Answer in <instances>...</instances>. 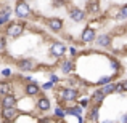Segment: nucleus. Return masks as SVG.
<instances>
[{"instance_id":"nucleus-18","label":"nucleus","mask_w":127,"mask_h":123,"mask_svg":"<svg viewBox=\"0 0 127 123\" xmlns=\"http://www.w3.org/2000/svg\"><path fill=\"white\" fill-rule=\"evenodd\" d=\"M10 83L8 82H0V96H5V94H10Z\"/></svg>"},{"instance_id":"nucleus-12","label":"nucleus","mask_w":127,"mask_h":123,"mask_svg":"<svg viewBox=\"0 0 127 123\" xmlns=\"http://www.w3.org/2000/svg\"><path fill=\"white\" fill-rule=\"evenodd\" d=\"M2 107H15L16 105V98L10 93V94H5V96H2Z\"/></svg>"},{"instance_id":"nucleus-1","label":"nucleus","mask_w":127,"mask_h":123,"mask_svg":"<svg viewBox=\"0 0 127 123\" xmlns=\"http://www.w3.org/2000/svg\"><path fill=\"white\" fill-rule=\"evenodd\" d=\"M23 32H24V24H21V22H10V24H6V29H5L6 37L18 38Z\"/></svg>"},{"instance_id":"nucleus-31","label":"nucleus","mask_w":127,"mask_h":123,"mask_svg":"<svg viewBox=\"0 0 127 123\" xmlns=\"http://www.w3.org/2000/svg\"><path fill=\"white\" fill-rule=\"evenodd\" d=\"M3 45H5V42H3V38H2V37H0V50H2V48H3Z\"/></svg>"},{"instance_id":"nucleus-32","label":"nucleus","mask_w":127,"mask_h":123,"mask_svg":"<svg viewBox=\"0 0 127 123\" xmlns=\"http://www.w3.org/2000/svg\"><path fill=\"white\" fill-rule=\"evenodd\" d=\"M122 86H124V91H127V80L122 82Z\"/></svg>"},{"instance_id":"nucleus-30","label":"nucleus","mask_w":127,"mask_h":123,"mask_svg":"<svg viewBox=\"0 0 127 123\" xmlns=\"http://www.w3.org/2000/svg\"><path fill=\"white\" fill-rule=\"evenodd\" d=\"M121 123H127V114H126V115H122V117H121Z\"/></svg>"},{"instance_id":"nucleus-29","label":"nucleus","mask_w":127,"mask_h":123,"mask_svg":"<svg viewBox=\"0 0 127 123\" xmlns=\"http://www.w3.org/2000/svg\"><path fill=\"white\" fill-rule=\"evenodd\" d=\"M111 67L114 69V70H118V69H119V62H118V61H113V62H111Z\"/></svg>"},{"instance_id":"nucleus-4","label":"nucleus","mask_w":127,"mask_h":123,"mask_svg":"<svg viewBox=\"0 0 127 123\" xmlns=\"http://www.w3.org/2000/svg\"><path fill=\"white\" fill-rule=\"evenodd\" d=\"M66 53V46L63 45L61 42H55L50 45V54L55 56V58H61V56H64Z\"/></svg>"},{"instance_id":"nucleus-25","label":"nucleus","mask_w":127,"mask_h":123,"mask_svg":"<svg viewBox=\"0 0 127 123\" xmlns=\"http://www.w3.org/2000/svg\"><path fill=\"white\" fill-rule=\"evenodd\" d=\"M89 104H90V98H84L81 101V107H87Z\"/></svg>"},{"instance_id":"nucleus-19","label":"nucleus","mask_w":127,"mask_h":123,"mask_svg":"<svg viewBox=\"0 0 127 123\" xmlns=\"http://www.w3.org/2000/svg\"><path fill=\"white\" fill-rule=\"evenodd\" d=\"M90 120L92 122H96V118H98V107L96 105H93V109H92V112H90Z\"/></svg>"},{"instance_id":"nucleus-14","label":"nucleus","mask_w":127,"mask_h":123,"mask_svg":"<svg viewBox=\"0 0 127 123\" xmlns=\"http://www.w3.org/2000/svg\"><path fill=\"white\" fill-rule=\"evenodd\" d=\"M37 109L40 112H47L50 109V101H48V98H45V96H42L40 99L37 101Z\"/></svg>"},{"instance_id":"nucleus-9","label":"nucleus","mask_w":127,"mask_h":123,"mask_svg":"<svg viewBox=\"0 0 127 123\" xmlns=\"http://www.w3.org/2000/svg\"><path fill=\"white\" fill-rule=\"evenodd\" d=\"M85 11H87V15H96V13H100V2L98 0H89Z\"/></svg>"},{"instance_id":"nucleus-24","label":"nucleus","mask_w":127,"mask_h":123,"mask_svg":"<svg viewBox=\"0 0 127 123\" xmlns=\"http://www.w3.org/2000/svg\"><path fill=\"white\" fill-rule=\"evenodd\" d=\"M53 85H55V83L47 82V83H43V85L40 86V89H43V91H47V89H52V88H53Z\"/></svg>"},{"instance_id":"nucleus-27","label":"nucleus","mask_w":127,"mask_h":123,"mask_svg":"<svg viewBox=\"0 0 127 123\" xmlns=\"http://www.w3.org/2000/svg\"><path fill=\"white\" fill-rule=\"evenodd\" d=\"M60 78H58V75H55V74H50V82L52 83H56Z\"/></svg>"},{"instance_id":"nucleus-10","label":"nucleus","mask_w":127,"mask_h":123,"mask_svg":"<svg viewBox=\"0 0 127 123\" xmlns=\"http://www.w3.org/2000/svg\"><path fill=\"white\" fill-rule=\"evenodd\" d=\"M82 42H85V43H92L93 40H95V37H96V32L93 31L92 27H87L84 29V32H82Z\"/></svg>"},{"instance_id":"nucleus-8","label":"nucleus","mask_w":127,"mask_h":123,"mask_svg":"<svg viewBox=\"0 0 127 123\" xmlns=\"http://www.w3.org/2000/svg\"><path fill=\"white\" fill-rule=\"evenodd\" d=\"M24 93L28 96H37L39 93H40V86H39L35 82H29L28 85L24 86Z\"/></svg>"},{"instance_id":"nucleus-6","label":"nucleus","mask_w":127,"mask_h":123,"mask_svg":"<svg viewBox=\"0 0 127 123\" xmlns=\"http://www.w3.org/2000/svg\"><path fill=\"white\" fill-rule=\"evenodd\" d=\"M47 24H48V27L52 29L53 32H61L63 27H64V22L60 18H48L47 19Z\"/></svg>"},{"instance_id":"nucleus-23","label":"nucleus","mask_w":127,"mask_h":123,"mask_svg":"<svg viewBox=\"0 0 127 123\" xmlns=\"http://www.w3.org/2000/svg\"><path fill=\"white\" fill-rule=\"evenodd\" d=\"M72 109V115H76V117H79V115L82 114V107L81 105H76V107H71Z\"/></svg>"},{"instance_id":"nucleus-22","label":"nucleus","mask_w":127,"mask_h":123,"mask_svg":"<svg viewBox=\"0 0 127 123\" xmlns=\"http://www.w3.org/2000/svg\"><path fill=\"white\" fill-rule=\"evenodd\" d=\"M55 115H56V117H58V118H63V117H64V115H66L64 109H61V107H56V109H55Z\"/></svg>"},{"instance_id":"nucleus-34","label":"nucleus","mask_w":127,"mask_h":123,"mask_svg":"<svg viewBox=\"0 0 127 123\" xmlns=\"http://www.w3.org/2000/svg\"><path fill=\"white\" fill-rule=\"evenodd\" d=\"M2 24H3V22H2V19H0V26H2Z\"/></svg>"},{"instance_id":"nucleus-2","label":"nucleus","mask_w":127,"mask_h":123,"mask_svg":"<svg viewBox=\"0 0 127 123\" xmlns=\"http://www.w3.org/2000/svg\"><path fill=\"white\" fill-rule=\"evenodd\" d=\"M15 15L21 19H26V18L31 16V8H29V5L24 0H18V3L15 6Z\"/></svg>"},{"instance_id":"nucleus-26","label":"nucleus","mask_w":127,"mask_h":123,"mask_svg":"<svg viewBox=\"0 0 127 123\" xmlns=\"http://www.w3.org/2000/svg\"><path fill=\"white\" fill-rule=\"evenodd\" d=\"M2 75H3L5 78L11 77V70H10V69H3V70H2Z\"/></svg>"},{"instance_id":"nucleus-33","label":"nucleus","mask_w":127,"mask_h":123,"mask_svg":"<svg viewBox=\"0 0 127 123\" xmlns=\"http://www.w3.org/2000/svg\"><path fill=\"white\" fill-rule=\"evenodd\" d=\"M103 123H113V122H109V120H106V122H103Z\"/></svg>"},{"instance_id":"nucleus-16","label":"nucleus","mask_w":127,"mask_h":123,"mask_svg":"<svg viewBox=\"0 0 127 123\" xmlns=\"http://www.w3.org/2000/svg\"><path fill=\"white\" fill-rule=\"evenodd\" d=\"M100 91H101V94H111V93H114V83H106V85H101V88H100Z\"/></svg>"},{"instance_id":"nucleus-5","label":"nucleus","mask_w":127,"mask_h":123,"mask_svg":"<svg viewBox=\"0 0 127 123\" xmlns=\"http://www.w3.org/2000/svg\"><path fill=\"white\" fill-rule=\"evenodd\" d=\"M18 67H19V70H23V72H31L37 67V62H35L34 59H21V61L18 62Z\"/></svg>"},{"instance_id":"nucleus-20","label":"nucleus","mask_w":127,"mask_h":123,"mask_svg":"<svg viewBox=\"0 0 127 123\" xmlns=\"http://www.w3.org/2000/svg\"><path fill=\"white\" fill-rule=\"evenodd\" d=\"M118 18H122V19H127V5H122L119 8V15Z\"/></svg>"},{"instance_id":"nucleus-15","label":"nucleus","mask_w":127,"mask_h":123,"mask_svg":"<svg viewBox=\"0 0 127 123\" xmlns=\"http://www.w3.org/2000/svg\"><path fill=\"white\" fill-rule=\"evenodd\" d=\"M103 99H105V94H101V91L98 89V91H95V93H93V96L90 98V102H93V104L98 107V105L103 102Z\"/></svg>"},{"instance_id":"nucleus-17","label":"nucleus","mask_w":127,"mask_h":123,"mask_svg":"<svg viewBox=\"0 0 127 123\" xmlns=\"http://www.w3.org/2000/svg\"><path fill=\"white\" fill-rule=\"evenodd\" d=\"M72 70V61L71 59H66V61L61 62V72L63 74H69Z\"/></svg>"},{"instance_id":"nucleus-13","label":"nucleus","mask_w":127,"mask_h":123,"mask_svg":"<svg viewBox=\"0 0 127 123\" xmlns=\"http://www.w3.org/2000/svg\"><path fill=\"white\" fill-rule=\"evenodd\" d=\"M93 42H95L98 46H103V48H105V46H109V45H111V37H109V35H100V37L96 35Z\"/></svg>"},{"instance_id":"nucleus-7","label":"nucleus","mask_w":127,"mask_h":123,"mask_svg":"<svg viewBox=\"0 0 127 123\" xmlns=\"http://www.w3.org/2000/svg\"><path fill=\"white\" fill-rule=\"evenodd\" d=\"M69 18L72 19V21L76 22H81L85 19V11L81 8H71V11H69Z\"/></svg>"},{"instance_id":"nucleus-28","label":"nucleus","mask_w":127,"mask_h":123,"mask_svg":"<svg viewBox=\"0 0 127 123\" xmlns=\"http://www.w3.org/2000/svg\"><path fill=\"white\" fill-rule=\"evenodd\" d=\"M69 53H71V56H76L77 54V48H76V46H71V48H69Z\"/></svg>"},{"instance_id":"nucleus-11","label":"nucleus","mask_w":127,"mask_h":123,"mask_svg":"<svg viewBox=\"0 0 127 123\" xmlns=\"http://www.w3.org/2000/svg\"><path fill=\"white\" fill-rule=\"evenodd\" d=\"M18 115V110H16V107H2V117L5 118V120H13V118Z\"/></svg>"},{"instance_id":"nucleus-3","label":"nucleus","mask_w":127,"mask_h":123,"mask_svg":"<svg viewBox=\"0 0 127 123\" xmlns=\"http://www.w3.org/2000/svg\"><path fill=\"white\" fill-rule=\"evenodd\" d=\"M77 96H79V91L76 88H64V89H61V93H60V98H61L64 102L76 101Z\"/></svg>"},{"instance_id":"nucleus-21","label":"nucleus","mask_w":127,"mask_h":123,"mask_svg":"<svg viewBox=\"0 0 127 123\" xmlns=\"http://www.w3.org/2000/svg\"><path fill=\"white\" fill-rule=\"evenodd\" d=\"M113 77H114V75H108V77H103V78H100V80H98V85H106V83L113 82Z\"/></svg>"}]
</instances>
